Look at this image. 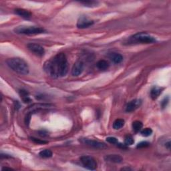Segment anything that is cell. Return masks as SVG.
<instances>
[{"instance_id":"obj_23","label":"cell","mask_w":171,"mask_h":171,"mask_svg":"<svg viewBox=\"0 0 171 171\" xmlns=\"http://www.w3.org/2000/svg\"><path fill=\"white\" fill-rule=\"evenodd\" d=\"M30 139H31V140L33 141L34 143L38 144H44L48 143L47 141L41 140V139H38V138H34V137H31V138H30Z\"/></svg>"},{"instance_id":"obj_29","label":"cell","mask_w":171,"mask_h":171,"mask_svg":"<svg viewBox=\"0 0 171 171\" xmlns=\"http://www.w3.org/2000/svg\"><path fill=\"white\" fill-rule=\"evenodd\" d=\"M10 156H8V154H1V158H10Z\"/></svg>"},{"instance_id":"obj_20","label":"cell","mask_w":171,"mask_h":171,"mask_svg":"<svg viewBox=\"0 0 171 171\" xmlns=\"http://www.w3.org/2000/svg\"><path fill=\"white\" fill-rule=\"evenodd\" d=\"M142 136H144V137H147V136H149L152 134V130L150 128H146L143 129L140 132Z\"/></svg>"},{"instance_id":"obj_7","label":"cell","mask_w":171,"mask_h":171,"mask_svg":"<svg viewBox=\"0 0 171 171\" xmlns=\"http://www.w3.org/2000/svg\"><path fill=\"white\" fill-rule=\"evenodd\" d=\"M80 141L82 143L84 144L90 146V147L95 148V149H104L106 148V146L105 145L104 143L100 142H99V141H97V140H91V139H88V138H81L80 140Z\"/></svg>"},{"instance_id":"obj_4","label":"cell","mask_w":171,"mask_h":171,"mask_svg":"<svg viewBox=\"0 0 171 171\" xmlns=\"http://www.w3.org/2000/svg\"><path fill=\"white\" fill-rule=\"evenodd\" d=\"M14 31L18 34L24 35H38V34L45 33L44 29L36 26H19L14 29Z\"/></svg>"},{"instance_id":"obj_2","label":"cell","mask_w":171,"mask_h":171,"mask_svg":"<svg viewBox=\"0 0 171 171\" xmlns=\"http://www.w3.org/2000/svg\"><path fill=\"white\" fill-rule=\"evenodd\" d=\"M7 65L11 70L22 75H26L29 73V66L25 60L20 58H11L6 60Z\"/></svg>"},{"instance_id":"obj_31","label":"cell","mask_w":171,"mask_h":171,"mask_svg":"<svg viewBox=\"0 0 171 171\" xmlns=\"http://www.w3.org/2000/svg\"><path fill=\"white\" fill-rule=\"evenodd\" d=\"M122 170H131V168H128V167H125V168H122V169H121Z\"/></svg>"},{"instance_id":"obj_28","label":"cell","mask_w":171,"mask_h":171,"mask_svg":"<svg viewBox=\"0 0 171 171\" xmlns=\"http://www.w3.org/2000/svg\"><path fill=\"white\" fill-rule=\"evenodd\" d=\"M39 133H40L39 134H40V135L42 136H45L47 135V134H47V133H45L44 131H42L39 132Z\"/></svg>"},{"instance_id":"obj_1","label":"cell","mask_w":171,"mask_h":171,"mask_svg":"<svg viewBox=\"0 0 171 171\" xmlns=\"http://www.w3.org/2000/svg\"><path fill=\"white\" fill-rule=\"evenodd\" d=\"M44 70L47 75L54 78L65 76L68 71V60L64 53H59L46 61Z\"/></svg>"},{"instance_id":"obj_13","label":"cell","mask_w":171,"mask_h":171,"mask_svg":"<svg viewBox=\"0 0 171 171\" xmlns=\"http://www.w3.org/2000/svg\"><path fill=\"white\" fill-rule=\"evenodd\" d=\"M163 89L158 86H154L150 90V97L152 100H156L158 98L159 96L162 93Z\"/></svg>"},{"instance_id":"obj_5","label":"cell","mask_w":171,"mask_h":171,"mask_svg":"<svg viewBox=\"0 0 171 171\" xmlns=\"http://www.w3.org/2000/svg\"><path fill=\"white\" fill-rule=\"evenodd\" d=\"M80 162L84 168L88 170H94L96 169L97 163L93 157L90 156H82L80 158Z\"/></svg>"},{"instance_id":"obj_24","label":"cell","mask_w":171,"mask_h":171,"mask_svg":"<svg viewBox=\"0 0 171 171\" xmlns=\"http://www.w3.org/2000/svg\"><path fill=\"white\" fill-rule=\"evenodd\" d=\"M150 146V143L149 142H147V141H143V142H141L138 143L137 146H136V148L137 149H143V148H147Z\"/></svg>"},{"instance_id":"obj_3","label":"cell","mask_w":171,"mask_h":171,"mask_svg":"<svg viewBox=\"0 0 171 171\" xmlns=\"http://www.w3.org/2000/svg\"><path fill=\"white\" fill-rule=\"evenodd\" d=\"M156 42L154 37L144 32L134 34L129 38L128 44H152Z\"/></svg>"},{"instance_id":"obj_30","label":"cell","mask_w":171,"mask_h":171,"mask_svg":"<svg viewBox=\"0 0 171 171\" xmlns=\"http://www.w3.org/2000/svg\"><path fill=\"white\" fill-rule=\"evenodd\" d=\"M15 108H17V109L20 108V105L19 103H18V102H17V101H16V102H15Z\"/></svg>"},{"instance_id":"obj_6","label":"cell","mask_w":171,"mask_h":171,"mask_svg":"<svg viewBox=\"0 0 171 171\" xmlns=\"http://www.w3.org/2000/svg\"><path fill=\"white\" fill-rule=\"evenodd\" d=\"M27 47H28L29 51L36 56L42 57L44 55V48L40 44H36V43H29L27 45Z\"/></svg>"},{"instance_id":"obj_22","label":"cell","mask_w":171,"mask_h":171,"mask_svg":"<svg viewBox=\"0 0 171 171\" xmlns=\"http://www.w3.org/2000/svg\"><path fill=\"white\" fill-rule=\"evenodd\" d=\"M134 142V140L133 138V136L131 135H127L126 137H125L124 140V144L126 146H130L133 144Z\"/></svg>"},{"instance_id":"obj_17","label":"cell","mask_w":171,"mask_h":171,"mask_svg":"<svg viewBox=\"0 0 171 171\" xmlns=\"http://www.w3.org/2000/svg\"><path fill=\"white\" fill-rule=\"evenodd\" d=\"M39 156L44 158H50V157L52 156V152L49 149L43 150H42V151L40 152V153H39Z\"/></svg>"},{"instance_id":"obj_11","label":"cell","mask_w":171,"mask_h":171,"mask_svg":"<svg viewBox=\"0 0 171 171\" xmlns=\"http://www.w3.org/2000/svg\"><path fill=\"white\" fill-rule=\"evenodd\" d=\"M105 161L113 163H120L123 161L122 157L119 154H108L104 156Z\"/></svg>"},{"instance_id":"obj_16","label":"cell","mask_w":171,"mask_h":171,"mask_svg":"<svg viewBox=\"0 0 171 171\" xmlns=\"http://www.w3.org/2000/svg\"><path fill=\"white\" fill-rule=\"evenodd\" d=\"M97 68L100 70H106L109 68V64L107 61L101 60L97 62L96 64Z\"/></svg>"},{"instance_id":"obj_8","label":"cell","mask_w":171,"mask_h":171,"mask_svg":"<svg viewBox=\"0 0 171 171\" xmlns=\"http://www.w3.org/2000/svg\"><path fill=\"white\" fill-rule=\"evenodd\" d=\"M84 65L82 61H77L73 66L72 69V74L74 76H78L82 74L84 71Z\"/></svg>"},{"instance_id":"obj_19","label":"cell","mask_w":171,"mask_h":171,"mask_svg":"<svg viewBox=\"0 0 171 171\" xmlns=\"http://www.w3.org/2000/svg\"><path fill=\"white\" fill-rule=\"evenodd\" d=\"M142 126H143V124L140 121H138V120H136V121H134L133 123V128L136 133L141 131Z\"/></svg>"},{"instance_id":"obj_21","label":"cell","mask_w":171,"mask_h":171,"mask_svg":"<svg viewBox=\"0 0 171 171\" xmlns=\"http://www.w3.org/2000/svg\"><path fill=\"white\" fill-rule=\"evenodd\" d=\"M80 3L83 4L84 6L86 7H94L97 5L98 3V2L97 1H81Z\"/></svg>"},{"instance_id":"obj_27","label":"cell","mask_w":171,"mask_h":171,"mask_svg":"<svg viewBox=\"0 0 171 171\" xmlns=\"http://www.w3.org/2000/svg\"><path fill=\"white\" fill-rule=\"evenodd\" d=\"M165 147L166 148V149H167L168 150H170V146H171V144H170V140H168L167 142H166L165 144Z\"/></svg>"},{"instance_id":"obj_9","label":"cell","mask_w":171,"mask_h":171,"mask_svg":"<svg viewBox=\"0 0 171 171\" xmlns=\"http://www.w3.org/2000/svg\"><path fill=\"white\" fill-rule=\"evenodd\" d=\"M141 104H142V100H133L126 104L125 110L127 112H133L138 108L141 106Z\"/></svg>"},{"instance_id":"obj_12","label":"cell","mask_w":171,"mask_h":171,"mask_svg":"<svg viewBox=\"0 0 171 171\" xmlns=\"http://www.w3.org/2000/svg\"><path fill=\"white\" fill-rule=\"evenodd\" d=\"M15 13L19 15V16L24 18L26 20L30 19L31 16V13L29 11L24 10V9H16V10H15Z\"/></svg>"},{"instance_id":"obj_10","label":"cell","mask_w":171,"mask_h":171,"mask_svg":"<svg viewBox=\"0 0 171 171\" xmlns=\"http://www.w3.org/2000/svg\"><path fill=\"white\" fill-rule=\"evenodd\" d=\"M93 24H94L93 20H89L88 18L86 17H81L77 22V27L78 28L84 29L89 28L90 26H92Z\"/></svg>"},{"instance_id":"obj_18","label":"cell","mask_w":171,"mask_h":171,"mask_svg":"<svg viewBox=\"0 0 171 171\" xmlns=\"http://www.w3.org/2000/svg\"><path fill=\"white\" fill-rule=\"evenodd\" d=\"M124 120L122 119H116L113 123V128L115 130L120 129L124 126Z\"/></svg>"},{"instance_id":"obj_15","label":"cell","mask_w":171,"mask_h":171,"mask_svg":"<svg viewBox=\"0 0 171 171\" xmlns=\"http://www.w3.org/2000/svg\"><path fill=\"white\" fill-rule=\"evenodd\" d=\"M19 94L21 97L22 100L24 103H30L31 102V99L29 97L28 92H27L25 90H19Z\"/></svg>"},{"instance_id":"obj_26","label":"cell","mask_w":171,"mask_h":171,"mask_svg":"<svg viewBox=\"0 0 171 171\" xmlns=\"http://www.w3.org/2000/svg\"><path fill=\"white\" fill-rule=\"evenodd\" d=\"M168 101H169V99H168V97H166L165 98V99H164L163 101L161 102V106L163 108H165V107L167 106V104L168 103Z\"/></svg>"},{"instance_id":"obj_25","label":"cell","mask_w":171,"mask_h":171,"mask_svg":"<svg viewBox=\"0 0 171 171\" xmlns=\"http://www.w3.org/2000/svg\"><path fill=\"white\" fill-rule=\"evenodd\" d=\"M106 141L110 144H117L118 140L115 137H108L106 138Z\"/></svg>"},{"instance_id":"obj_14","label":"cell","mask_w":171,"mask_h":171,"mask_svg":"<svg viewBox=\"0 0 171 171\" xmlns=\"http://www.w3.org/2000/svg\"><path fill=\"white\" fill-rule=\"evenodd\" d=\"M109 58L115 64L121 63L122 61L123 60V57L121 54L116 53V52H112V53L109 54Z\"/></svg>"}]
</instances>
